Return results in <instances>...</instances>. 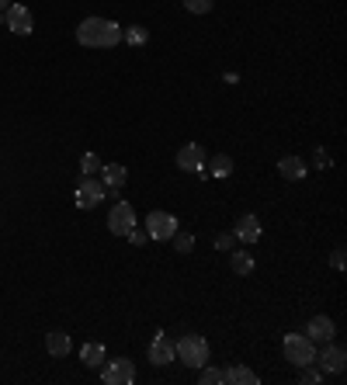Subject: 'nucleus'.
Returning a JSON list of instances; mask_svg holds the SVG:
<instances>
[{
	"instance_id": "obj_24",
	"label": "nucleus",
	"mask_w": 347,
	"mask_h": 385,
	"mask_svg": "<svg viewBox=\"0 0 347 385\" xmlns=\"http://www.w3.org/2000/svg\"><path fill=\"white\" fill-rule=\"evenodd\" d=\"M215 7V0H184V10L187 14H208Z\"/></svg>"
},
{
	"instance_id": "obj_32",
	"label": "nucleus",
	"mask_w": 347,
	"mask_h": 385,
	"mask_svg": "<svg viewBox=\"0 0 347 385\" xmlns=\"http://www.w3.org/2000/svg\"><path fill=\"white\" fill-rule=\"evenodd\" d=\"M0 24H3V10H0Z\"/></svg>"
},
{
	"instance_id": "obj_28",
	"label": "nucleus",
	"mask_w": 347,
	"mask_h": 385,
	"mask_svg": "<svg viewBox=\"0 0 347 385\" xmlns=\"http://www.w3.org/2000/svg\"><path fill=\"white\" fill-rule=\"evenodd\" d=\"M330 264H334L337 271H344V247H337V250L330 254Z\"/></svg>"
},
{
	"instance_id": "obj_13",
	"label": "nucleus",
	"mask_w": 347,
	"mask_h": 385,
	"mask_svg": "<svg viewBox=\"0 0 347 385\" xmlns=\"http://www.w3.org/2000/svg\"><path fill=\"white\" fill-rule=\"evenodd\" d=\"M101 174H104V181H101V184H104V194H115L125 181H129V170H125L122 164H104Z\"/></svg>"
},
{
	"instance_id": "obj_17",
	"label": "nucleus",
	"mask_w": 347,
	"mask_h": 385,
	"mask_svg": "<svg viewBox=\"0 0 347 385\" xmlns=\"http://www.w3.org/2000/svg\"><path fill=\"white\" fill-rule=\"evenodd\" d=\"M222 382H229V385H257V375H254L250 368H243V365H233V368H226V372H222Z\"/></svg>"
},
{
	"instance_id": "obj_12",
	"label": "nucleus",
	"mask_w": 347,
	"mask_h": 385,
	"mask_svg": "<svg viewBox=\"0 0 347 385\" xmlns=\"http://www.w3.org/2000/svg\"><path fill=\"white\" fill-rule=\"evenodd\" d=\"M233 240H240V243H257L260 240V219L257 215H243L236 226H233Z\"/></svg>"
},
{
	"instance_id": "obj_1",
	"label": "nucleus",
	"mask_w": 347,
	"mask_h": 385,
	"mask_svg": "<svg viewBox=\"0 0 347 385\" xmlns=\"http://www.w3.org/2000/svg\"><path fill=\"white\" fill-rule=\"evenodd\" d=\"M77 42L84 49H111L122 42V24H115L108 17H84L77 24Z\"/></svg>"
},
{
	"instance_id": "obj_29",
	"label": "nucleus",
	"mask_w": 347,
	"mask_h": 385,
	"mask_svg": "<svg viewBox=\"0 0 347 385\" xmlns=\"http://www.w3.org/2000/svg\"><path fill=\"white\" fill-rule=\"evenodd\" d=\"M215 247H219V250H229V247H233V233H222V236H215Z\"/></svg>"
},
{
	"instance_id": "obj_6",
	"label": "nucleus",
	"mask_w": 347,
	"mask_h": 385,
	"mask_svg": "<svg viewBox=\"0 0 347 385\" xmlns=\"http://www.w3.org/2000/svg\"><path fill=\"white\" fill-rule=\"evenodd\" d=\"M132 226H136V208H132L129 201H115L111 212H108V229H111L115 236H125Z\"/></svg>"
},
{
	"instance_id": "obj_30",
	"label": "nucleus",
	"mask_w": 347,
	"mask_h": 385,
	"mask_svg": "<svg viewBox=\"0 0 347 385\" xmlns=\"http://www.w3.org/2000/svg\"><path fill=\"white\" fill-rule=\"evenodd\" d=\"M316 167H323V170L330 167V157H327V150H316Z\"/></svg>"
},
{
	"instance_id": "obj_15",
	"label": "nucleus",
	"mask_w": 347,
	"mask_h": 385,
	"mask_svg": "<svg viewBox=\"0 0 347 385\" xmlns=\"http://www.w3.org/2000/svg\"><path fill=\"white\" fill-rule=\"evenodd\" d=\"M150 361H153L157 368H164V365L177 361V358H174V340H167V337H157V340L150 344Z\"/></svg>"
},
{
	"instance_id": "obj_21",
	"label": "nucleus",
	"mask_w": 347,
	"mask_h": 385,
	"mask_svg": "<svg viewBox=\"0 0 347 385\" xmlns=\"http://www.w3.org/2000/svg\"><path fill=\"white\" fill-rule=\"evenodd\" d=\"M101 167H104V164H101L97 153H84V157H80V174H84V177H94Z\"/></svg>"
},
{
	"instance_id": "obj_22",
	"label": "nucleus",
	"mask_w": 347,
	"mask_h": 385,
	"mask_svg": "<svg viewBox=\"0 0 347 385\" xmlns=\"http://www.w3.org/2000/svg\"><path fill=\"white\" fill-rule=\"evenodd\" d=\"M208 174H215V177H229L233 174V160L226 157V153H219L215 160H212V170Z\"/></svg>"
},
{
	"instance_id": "obj_7",
	"label": "nucleus",
	"mask_w": 347,
	"mask_h": 385,
	"mask_svg": "<svg viewBox=\"0 0 347 385\" xmlns=\"http://www.w3.org/2000/svg\"><path fill=\"white\" fill-rule=\"evenodd\" d=\"M3 24H7L14 35H31V31H35V17H31V10L21 7V3H10V7L3 10Z\"/></svg>"
},
{
	"instance_id": "obj_16",
	"label": "nucleus",
	"mask_w": 347,
	"mask_h": 385,
	"mask_svg": "<svg viewBox=\"0 0 347 385\" xmlns=\"http://www.w3.org/2000/svg\"><path fill=\"white\" fill-rule=\"evenodd\" d=\"M278 174H281L285 181H302V177H306V164H302L299 157H281V160H278Z\"/></svg>"
},
{
	"instance_id": "obj_3",
	"label": "nucleus",
	"mask_w": 347,
	"mask_h": 385,
	"mask_svg": "<svg viewBox=\"0 0 347 385\" xmlns=\"http://www.w3.org/2000/svg\"><path fill=\"white\" fill-rule=\"evenodd\" d=\"M281 351H285V361H292L295 368H306V365H313V358H316V344H313L306 333H288L285 344H281Z\"/></svg>"
},
{
	"instance_id": "obj_11",
	"label": "nucleus",
	"mask_w": 347,
	"mask_h": 385,
	"mask_svg": "<svg viewBox=\"0 0 347 385\" xmlns=\"http://www.w3.org/2000/svg\"><path fill=\"white\" fill-rule=\"evenodd\" d=\"M334 333H337V326H334V319H330V316H313V319H309V326H306V337H309L313 344H330V340H334Z\"/></svg>"
},
{
	"instance_id": "obj_20",
	"label": "nucleus",
	"mask_w": 347,
	"mask_h": 385,
	"mask_svg": "<svg viewBox=\"0 0 347 385\" xmlns=\"http://www.w3.org/2000/svg\"><path fill=\"white\" fill-rule=\"evenodd\" d=\"M122 38H125L129 45H146V42H150V31H146L143 24H132V28H122Z\"/></svg>"
},
{
	"instance_id": "obj_4",
	"label": "nucleus",
	"mask_w": 347,
	"mask_h": 385,
	"mask_svg": "<svg viewBox=\"0 0 347 385\" xmlns=\"http://www.w3.org/2000/svg\"><path fill=\"white\" fill-rule=\"evenodd\" d=\"M101 382L104 385H132L136 382V365L129 358H115L101 365Z\"/></svg>"
},
{
	"instance_id": "obj_31",
	"label": "nucleus",
	"mask_w": 347,
	"mask_h": 385,
	"mask_svg": "<svg viewBox=\"0 0 347 385\" xmlns=\"http://www.w3.org/2000/svg\"><path fill=\"white\" fill-rule=\"evenodd\" d=\"M10 7V0H0V10H7Z\"/></svg>"
},
{
	"instance_id": "obj_10",
	"label": "nucleus",
	"mask_w": 347,
	"mask_h": 385,
	"mask_svg": "<svg viewBox=\"0 0 347 385\" xmlns=\"http://www.w3.org/2000/svg\"><path fill=\"white\" fill-rule=\"evenodd\" d=\"M177 167H180V170H191V174L205 170V150H201L198 143L180 146V153H177Z\"/></svg>"
},
{
	"instance_id": "obj_25",
	"label": "nucleus",
	"mask_w": 347,
	"mask_h": 385,
	"mask_svg": "<svg viewBox=\"0 0 347 385\" xmlns=\"http://www.w3.org/2000/svg\"><path fill=\"white\" fill-rule=\"evenodd\" d=\"M299 379H302V382H306V385H316V382H323V379H327V375H323V372H316V368H309V365H306V368H299Z\"/></svg>"
},
{
	"instance_id": "obj_19",
	"label": "nucleus",
	"mask_w": 347,
	"mask_h": 385,
	"mask_svg": "<svg viewBox=\"0 0 347 385\" xmlns=\"http://www.w3.org/2000/svg\"><path fill=\"white\" fill-rule=\"evenodd\" d=\"M229 264H233V271H236L240 278H247V275L254 271V257H250L247 250H233V261H229Z\"/></svg>"
},
{
	"instance_id": "obj_8",
	"label": "nucleus",
	"mask_w": 347,
	"mask_h": 385,
	"mask_svg": "<svg viewBox=\"0 0 347 385\" xmlns=\"http://www.w3.org/2000/svg\"><path fill=\"white\" fill-rule=\"evenodd\" d=\"M146 233H150V240H171L177 233V215H171V212H150L146 215Z\"/></svg>"
},
{
	"instance_id": "obj_2",
	"label": "nucleus",
	"mask_w": 347,
	"mask_h": 385,
	"mask_svg": "<svg viewBox=\"0 0 347 385\" xmlns=\"http://www.w3.org/2000/svg\"><path fill=\"white\" fill-rule=\"evenodd\" d=\"M208 340L205 337H198V333H184L177 344H174V358L180 361V365H187V368H205L208 365Z\"/></svg>"
},
{
	"instance_id": "obj_5",
	"label": "nucleus",
	"mask_w": 347,
	"mask_h": 385,
	"mask_svg": "<svg viewBox=\"0 0 347 385\" xmlns=\"http://www.w3.org/2000/svg\"><path fill=\"white\" fill-rule=\"evenodd\" d=\"M313 365H320V372H323V375H341V372H344V365H347L344 347H337L334 340H330V344H323V351L313 358Z\"/></svg>"
},
{
	"instance_id": "obj_26",
	"label": "nucleus",
	"mask_w": 347,
	"mask_h": 385,
	"mask_svg": "<svg viewBox=\"0 0 347 385\" xmlns=\"http://www.w3.org/2000/svg\"><path fill=\"white\" fill-rule=\"evenodd\" d=\"M201 382H205V385H219V382H222V372L205 365V368H201Z\"/></svg>"
},
{
	"instance_id": "obj_18",
	"label": "nucleus",
	"mask_w": 347,
	"mask_h": 385,
	"mask_svg": "<svg viewBox=\"0 0 347 385\" xmlns=\"http://www.w3.org/2000/svg\"><path fill=\"white\" fill-rule=\"evenodd\" d=\"M80 361H84L87 368H101L104 365V344H97V340H90L80 347Z\"/></svg>"
},
{
	"instance_id": "obj_27",
	"label": "nucleus",
	"mask_w": 347,
	"mask_h": 385,
	"mask_svg": "<svg viewBox=\"0 0 347 385\" xmlns=\"http://www.w3.org/2000/svg\"><path fill=\"white\" fill-rule=\"evenodd\" d=\"M125 236H129V240H132V243H136V247H143V243H146V240H150V233H146V229H139V226H132V229H129V233H125Z\"/></svg>"
},
{
	"instance_id": "obj_9",
	"label": "nucleus",
	"mask_w": 347,
	"mask_h": 385,
	"mask_svg": "<svg viewBox=\"0 0 347 385\" xmlns=\"http://www.w3.org/2000/svg\"><path fill=\"white\" fill-rule=\"evenodd\" d=\"M73 198H77V208L87 212V208H94V205L104 201V184H101L97 177H84V181L77 184V194H73Z\"/></svg>"
},
{
	"instance_id": "obj_23",
	"label": "nucleus",
	"mask_w": 347,
	"mask_h": 385,
	"mask_svg": "<svg viewBox=\"0 0 347 385\" xmlns=\"http://www.w3.org/2000/svg\"><path fill=\"white\" fill-rule=\"evenodd\" d=\"M171 240H174V250H177V254H191V247H194V236H191V233H180V229L174 233Z\"/></svg>"
},
{
	"instance_id": "obj_14",
	"label": "nucleus",
	"mask_w": 347,
	"mask_h": 385,
	"mask_svg": "<svg viewBox=\"0 0 347 385\" xmlns=\"http://www.w3.org/2000/svg\"><path fill=\"white\" fill-rule=\"evenodd\" d=\"M45 351H49L52 358H66V354L73 351L70 333H63V330H49V333H45Z\"/></svg>"
}]
</instances>
